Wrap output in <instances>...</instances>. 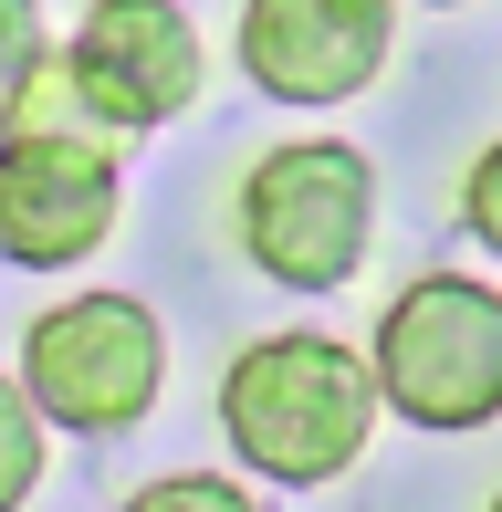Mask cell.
Here are the masks:
<instances>
[{
	"instance_id": "obj_1",
	"label": "cell",
	"mask_w": 502,
	"mask_h": 512,
	"mask_svg": "<svg viewBox=\"0 0 502 512\" xmlns=\"http://www.w3.org/2000/svg\"><path fill=\"white\" fill-rule=\"evenodd\" d=\"M377 418H387L377 366L356 356V345H335V335H304V324L251 335L241 356L220 366V439H231V460L251 481H272V492H325V481H346L356 460H367Z\"/></svg>"
},
{
	"instance_id": "obj_2",
	"label": "cell",
	"mask_w": 502,
	"mask_h": 512,
	"mask_svg": "<svg viewBox=\"0 0 502 512\" xmlns=\"http://www.w3.org/2000/svg\"><path fill=\"white\" fill-rule=\"evenodd\" d=\"M231 230H241V262L283 293H335L367 272V241H377V168L367 147L346 136H283L241 168V199H231Z\"/></svg>"
},
{
	"instance_id": "obj_3",
	"label": "cell",
	"mask_w": 502,
	"mask_h": 512,
	"mask_svg": "<svg viewBox=\"0 0 502 512\" xmlns=\"http://www.w3.org/2000/svg\"><path fill=\"white\" fill-rule=\"evenodd\" d=\"M367 366L387 387V418L429 439H461L502 418V293L482 272H419V283L387 293Z\"/></svg>"
},
{
	"instance_id": "obj_4",
	"label": "cell",
	"mask_w": 502,
	"mask_h": 512,
	"mask_svg": "<svg viewBox=\"0 0 502 512\" xmlns=\"http://www.w3.org/2000/svg\"><path fill=\"white\" fill-rule=\"evenodd\" d=\"M126 220V157L84 105L0 115V251L11 272H74Z\"/></svg>"
},
{
	"instance_id": "obj_5",
	"label": "cell",
	"mask_w": 502,
	"mask_h": 512,
	"mask_svg": "<svg viewBox=\"0 0 502 512\" xmlns=\"http://www.w3.org/2000/svg\"><path fill=\"white\" fill-rule=\"evenodd\" d=\"M11 377L32 387V408L74 439H126L168 387V324L136 293H74L42 304L11 345Z\"/></svg>"
},
{
	"instance_id": "obj_6",
	"label": "cell",
	"mask_w": 502,
	"mask_h": 512,
	"mask_svg": "<svg viewBox=\"0 0 502 512\" xmlns=\"http://www.w3.org/2000/svg\"><path fill=\"white\" fill-rule=\"evenodd\" d=\"M63 84L105 136H157L199 105L210 53L178 0H84L74 42H63Z\"/></svg>"
},
{
	"instance_id": "obj_7",
	"label": "cell",
	"mask_w": 502,
	"mask_h": 512,
	"mask_svg": "<svg viewBox=\"0 0 502 512\" xmlns=\"http://www.w3.org/2000/svg\"><path fill=\"white\" fill-rule=\"evenodd\" d=\"M231 53L272 105H356L398 53V0H241Z\"/></svg>"
},
{
	"instance_id": "obj_8",
	"label": "cell",
	"mask_w": 502,
	"mask_h": 512,
	"mask_svg": "<svg viewBox=\"0 0 502 512\" xmlns=\"http://www.w3.org/2000/svg\"><path fill=\"white\" fill-rule=\"evenodd\" d=\"M32 492H42V408L11 377V398H0V502H32Z\"/></svg>"
},
{
	"instance_id": "obj_9",
	"label": "cell",
	"mask_w": 502,
	"mask_h": 512,
	"mask_svg": "<svg viewBox=\"0 0 502 512\" xmlns=\"http://www.w3.org/2000/svg\"><path fill=\"white\" fill-rule=\"evenodd\" d=\"M126 512H272V502H251L231 471H157Z\"/></svg>"
},
{
	"instance_id": "obj_10",
	"label": "cell",
	"mask_w": 502,
	"mask_h": 512,
	"mask_svg": "<svg viewBox=\"0 0 502 512\" xmlns=\"http://www.w3.org/2000/svg\"><path fill=\"white\" fill-rule=\"evenodd\" d=\"M42 84V11L32 0H0V115Z\"/></svg>"
},
{
	"instance_id": "obj_11",
	"label": "cell",
	"mask_w": 502,
	"mask_h": 512,
	"mask_svg": "<svg viewBox=\"0 0 502 512\" xmlns=\"http://www.w3.org/2000/svg\"><path fill=\"white\" fill-rule=\"evenodd\" d=\"M461 220H471V241L502 262V136L471 157V178H461Z\"/></svg>"
},
{
	"instance_id": "obj_12",
	"label": "cell",
	"mask_w": 502,
	"mask_h": 512,
	"mask_svg": "<svg viewBox=\"0 0 502 512\" xmlns=\"http://www.w3.org/2000/svg\"><path fill=\"white\" fill-rule=\"evenodd\" d=\"M419 11H461V0H419Z\"/></svg>"
},
{
	"instance_id": "obj_13",
	"label": "cell",
	"mask_w": 502,
	"mask_h": 512,
	"mask_svg": "<svg viewBox=\"0 0 502 512\" xmlns=\"http://www.w3.org/2000/svg\"><path fill=\"white\" fill-rule=\"evenodd\" d=\"M482 512H502V492H492V502H482Z\"/></svg>"
}]
</instances>
